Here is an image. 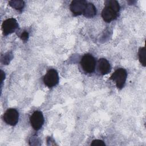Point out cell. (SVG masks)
Wrapping results in <instances>:
<instances>
[{
	"mask_svg": "<svg viewBox=\"0 0 146 146\" xmlns=\"http://www.w3.org/2000/svg\"><path fill=\"white\" fill-rule=\"evenodd\" d=\"M127 73L125 69L120 68L116 70L111 76L110 79L115 82L116 87L119 89H121L126 81Z\"/></svg>",
	"mask_w": 146,
	"mask_h": 146,
	"instance_id": "cell-1",
	"label": "cell"
},
{
	"mask_svg": "<svg viewBox=\"0 0 146 146\" xmlns=\"http://www.w3.org/2000/svg\"><path fill=\"white\" fill-rule=\"evenodd\" d=\"M139 59L140 63L145 67V48L144 47H141L139 50Z\"/></svg>",
	"mask_w": 146,
	"mask_h": 146,
	"instance_id": "cell-13",
	"label": "cell"
},
{
	"mask_svg": "<svg viewBox=\"0 0 146 146\" xmlns=\"http://www.w3.org/2000/svg\"><path fill=\"white\" fill-rule=\"evenodd\" d=\"M92 146H105L106 144L104 141L102 140H94L91 144Z\"/></svg>",
	"mask_w": 146,
	"mask_h": 146,
	"instance_id": "cell-14",
	"label": "cell"
},
{
	"mask_svg": "<svg viewBox=\"0 0 146 146\" xmlns=\"http://www.w3.org/2000/svg\"><path fill=\"white\" fill-rule=\"evenodd\" d=\"M104 4H105V6L111 7L116 12L118 13L119 11L120 6L117 1L115 0H108L105 1Z\"/></svg>",
	"mask_w": 146,
	"mask_h": 146,
	"instance_id": "cell-11",
	"label": "cell"
},
{
	"mask_svg": "<svg viewBox=\"0 0 146 146\" xmlns=\"http://www.w3.org/2000/svg\"><path fill=\"white\" fill-rule=\"evenodd\" d=\"M95 60L92 55L89 54H85L80 61L81 66L86 72L91 73L95 68Z\"/></svg>",
	"mask_w": 146,
	"mask_h": 146,
	"instance_id": "cell-2",
	"label": "cell"
},
{
	"mask_svg": "<svg viewBox=\"0 0 146 146\" xmlns=\"http://www.w3.org/2000/svg\"><path fill=\"white\" fill-rule=\"evenodd\" d=\"M9 4L13 8H14L16 10H20V9H22L24 7L25 2L23 1L14 0V1H9Z\"/></svg>",
	"mask_w": 146,
	"mask_h": 146,
	"instance_id": "cell-12",
	"label": "cell"
},
{
	"mask_svg": "<svg viewBox=\"0 0 146 146\" xmlns=\"http://www.w3.org/2000/svg\"><path fill=\"white\" fill-rule=\"evenodd\" d=\"M96 14V10L95 6L91 3H87L83 15L87 18L94 17Z\"/></svg>",
	"mask_w": 146,
	"mask_h": 146,
	"instance_id": "cell-10",
	"label": "cell"
},
{
	"mask_svg": "<svg viewBox=\"0 0 146 146\" xmlns=\"http://www.w3.org/2000/svg\"><path fill=\"white\" fill-rule=\"evenodd\" d=\"M87 2L82 0H75L71 2L70 4V10L72 13L75 15H81L83 14Z\"/></svg>",
	"mask_w": 146,
	"mask_h": 146,
	"instance_id": "cell-7",
	"label": "cell"
},
{
	"mask_svg": "<svg viewBox=\"0 0 146 146\" xmlns=\"http://www.w3.org/2000/svg\"><path fill=\"white\" fill-rule=\"evenodd\" d=\"M1 77H2V80H1V82H1V83H2L3 79L5 78V75L4 72H3L2 71H1Z\"/></svg>",
	"mask_w": 146,
	"mask_h": 146,
	"instance_id": "cell-16",
	"label": "cell"
},
{
	"mask_svg": "<svg viewBox=\"0 0 146 146\" xmlns=\"http://www.w3.org/2000/svg\"><path fill=\"white\" fill-rule=\"evenodd\" d=\"M117 16V13L108 6H105L102 12V17L103 20L107 22H110L115 19Z\"/></svg>",
	"mask_w": 146,
	"mask_h": 146,
	"instance_id": "cell-8",
	"label": "cell"
},
{
	"mask_svg": "<svg viewBox=\"0 0 146 146\" xmlns=\"http://www.w3.org/2000/svg\"><path fill=\"white\" fill-rule=\"evenodd\" d=\"M19 119L18 111L14 108L8 109L3 115L4 121L10 125L14 126L17 124Z\"/></svg>",
	"mask_w": 146,
	"mask_h": 146,
	"instance_id": "cell-4",
	"label": "cell"
},
{
	"mask_svg": "<svg viewBox=\"0 0 146 146\" xmlns=\"http://www.w3.org/2000/svg\"><path fill=\"white\" fill-rule=\"evenodd\" d=\"M98 67L100 72L102 75L108 74L111 70V66L108 61L104 58H100L98 62Z\"/></svg>",
	"mask_w": 146,
	"mask_h": 146,
	"instance_id": "cell-9",
	"label": "cell"
},
{
	"mask_svg": "<svg viewBox=\"0 0 146 146\" xmlns=\"http://www.w3.org/2000/svg\"><path fill=\"white\" fill-rule=\"evenodd\" d=\"M20 38L22 40L26 41L28 39V38H29V33L27 31H23L21 34V35L20 36Z\"/></svg>",
	"mask_w": 146,
	"mask_h": 146,
	"instance_id": "cell-15",
	"label": "cell"
},
{
	"mask_svg": "<svg viewBox=\"0 0 146 146\" xmlns=\"http://www.w3.org/2000/svg\"><path fill=\"white\" fill-rule=\"evenodd\" d=\"M18 27V25L17 21L15 19L13 18L7 19L3 22L2 25L3 33L5 35L14 32Z\"/></svg>",
	"mask_w": 146,
	"mask_h": 146,
	"instance_id": "cell-5",
	"label": "cell"
},
{
	"mask_svg": "<svg viewBox=\"0 0 146 146\" xmlns=\"http://www.w3.org/2000/svg\"><path fill=\"white\" fill-rule=\"evenodd\" d=\"M30 123L35 130H39L44 123V117L42 112L38 111H35L30 117Z\"/></svg>",
	"mask_w": 146,
	"mask_h": 146,
	"instance_id": "cell-6",
	"label": "cell"
},
{
	"mask_svg": "<svg viewBox=\"0 0 146 146\" xmlns=\"http://www.w3.org/2000/svg\"><path fill=\"white\" fill-rule=\"evenodd\" d=\"M43 82L44 84L49 87H52L56 86L59 82L58 72L54 69L48 70L44 76Z\"/></svg>",
	"mask_w": 146,
	"mask_h": 146,
	"instance_id": "cell-3",
	"label": "cell"
}]
</instances>
